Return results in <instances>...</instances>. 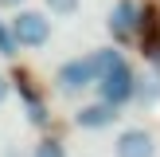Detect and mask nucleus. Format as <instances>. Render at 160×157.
<instances>
[{
  "label": "nucleus",
  "mask_w": 160,
  "mask_h": 157,
  "mask_svg": "<svg viewBox=\"0 0 160 157\" xmlns=\"http://www.w3.org/2000/svg\"><path fill=\"white\" fill-rule=\"evenodd\" d=\"M16 51H20V47H16V39H12V28H8V20H0V55L12 59Z\"/></svg>",
  "instance_id": "obj_10"
},
{
  "label": "nucleus",
  "mask_w": 160,
  "mask_h": 157,
  "mask_svg": "<svg viewBox=\"0 0 160 157\" xmlns=\"http://www.w3.org/2000/svg\"><path fill=\"white\" fill-rule=\"evenodd\" d=\"M8 28H12L16 47H23V51H39V47L51 43L55 20H51L47 12H39V8H20V12H12Z\"/></svg>",
  "instance_id": "obj_1"
},
{
  "label": "nucleus",
  "mask_w": 160,
  "mask_h": 157,
  "mask_svg": "<svg viewBox=\"0 0 160 157\" xmlns=\"http://www.w3.org/2000/svg\"><path fill=\"white\" fill-rule=\"evenodd\" d=\"M133 102H141V106H156V102H160V75L137 78V94H133Z\"/></svg>",
  "instance_id": "obj_7"
},
{
  "label": "nucleus",
  "mask_w": 160,
  "mask_h": 157,
  "mask_svg": "<svg viewBox=\"0 0 160 157\" xmlns=\"http://www.w3.org/2000/svg\"><path fill=\"white\" fill-rule=\"evenodd\" d=\"M106 28H109V35H113V43H129V39L141 31V8H137V0H113Z\"/></svg>",
  "instance_id": "obj_4"
},
{
  "label": "nucleus",
  "mask_w": 160,
  "mask_h": 157,
  "mask_svg": "<svg viewBox=\"0 0 160 157\" xmlns=\"http://www.w3.org/2000/svg\"><path fill=\"white\" fill-rule=\"evenodd\" d=\"M113 157H156V133L145 126H129L113 138Z\"/></svg>",
  "instance_id": "obj_5"
},
{
  "label": "nucleus",
  "mask_w": 160,
  "mask_h": 157,
  "mask_svg": "<svg viewBox=\"0 0 160 157\" xmlns=\"http://www.w3.org/2000/svg\"><path fill=\"white\" fill-rule=\"evenodd\" d=\"M20 8H28V0H0V12H20Z\"/></svg>",
  "instance_id": "obj_11"
},
{
  "label": "nucleus",
  "mask_w": 160,
  "mask_h": 157,
  "mask_svg": "<svg viewBox=\"0 0 160 157\" xmlns=\"http://www.w3.org/2000/svg\"><path fill=\"white\" fill-rule=\"evenodd\" d=\"M43 8H47L51 20H70V16L82 8V0H43Z\"/></svg>",
  "instance_id": "obj_8"
},
{
  "label": "nucleus",
  "mask_w": 160,
  "mask_h": 157,
  "mask_svg": "<svg viewBox=\"0 0 160 157\" xmlns=\"http://www.w3.org/2000/svg\"><path fill=\"white\" fill-rule=\"evenodd\" d=\"M8 94H12V83H8V75H4V71H0V106H4V102H8Z\"/></svg>",
  "instance_id": "obj_12"
},
{
  "label": "nucleus",
  "mask_w": 160,
  "mask_h": 157,
  "mask_svg": "<svg viewBox=\"0 0 160 157\" xmlns=\"http://www.w3.org/2000/svg\"><path fill=\"white\" fill-rule=\"evenodd\" d=\"M31 157H67V145H62L59 138H43V141H35Z\"/></svg>",
  "instance_id": "obj_9"
},
{
  "label": "nucleus",
  "mask_w": 160,
  "mask_h": 157,
  "mask_svg": "<svg viewBox=\"0 0 160 157\" xmlns=\"http://www.w3.org/2000/svg\"><path fill=\"white\" fill-rule=\"evenodd\" d=\"M90 86H98V67H94L90 51L78 55V59H67L59 71H55V90L67 94V98H74V94L90 90Z\"/></svg>",
  "instance_id": "obj_3"
},
{
  "label": "nucleus",
  "mask_w": 160,
  "mask_h": 157,
  "mask_svg": "<svg viewBox=\"0 0 160 157\" xmlns=\"http://www.w3.org/2000/svg\"><path fill=\"white\" fill-rule=\"evenodd\" d=\"M113 122H117V106H109V102H102V98L74 110V126L78 130H109Z\"/></svg>",
  "instance_id": "obj_6"
},
{
  "label": "nucleus",
  "mask_w": 160,
  "mask_h": 157,
  "mask_svg": "<svg viewBox=\"0 0 160 157\" xmlns=\"http://www.w3.org/2000/svg\"><path fill=\"white\" fill-rule=\"evenodd\" d=\"M133 94H137V75H133V67L125 63V55H121L109 71H102V78H98V98L121 110L125 102H133Z\"/></svg>",
  "instance_id": "obj_2"
}]
</instances>
